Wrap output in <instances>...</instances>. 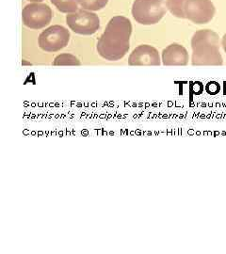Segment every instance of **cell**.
I'll use <instances>...</instances> for the list:
<instances>
[{"instance_id": "obj_1", "label": "cell", "mask_w": 226, "mask_h": 254, "mask_svg": "<svg viewBox=\"0 0 226 254\" xmlns=\"http://www.w3.org/2000/svg\"><path fill=\"white\" fill-rule=\"evenodd\" d=\"M132 25L125 16H115L109 20L106 30L97 43V52L105 60L116 62L127 55L130 47Z\"/></svg>"}, {"instance_id": "obj_2", "label": "cell", "mask_w": 226, "mask_h": 254, "mask_svg": "<svg viewBox=\"0 0 226 254\" xmlns=\"http://www.w3.org/2000/svg\"><path fill=\"white\" fill-rule=\"evenodd\" d=\"M220 37L210 29H202L194 33L191 39L192 65L219 66L223 64L220 52Z\"/></svg>"}, {"instance_id": "obj_3", "label": "cell", "mask_w": 226, "mask_h": 254, "mask_svg": "<svg viewBox=\"0 0 226 254\" xmlns=\"http://www.w3.org/2000/svg\"><path fill=\"white\" fill-rule=\"evenodd\" d=\"M165 0H135L132 6V15L136 21L145 26L158 23L166 14Z\"/></svg>"}, {"instance_id": "obj_4", "label": "cell", "mask_w": 226, "mask_h": 254, "mask_svg": "<svg viewBox=\"0 0 226 254\" xmlns=\"http://www.w3.org/2000/svg\"><path fill=\"white\" fill-rule=\"evenodd\" d=\"M66 23L71 30L80 35H92L100 27L98 15L86 9L69 13L66 16Z\"/></svg>"}, {"instance_id": "obj_5", "label": "cell", "mask_w": 226, "mask_h": 254, "mask_svg": "<svg viewBox=\"0 0 226 254\" xmlns=\"http://www.w3.org/2000/svg\"><path fill=\"white\" fill-rule=\"evenodd\" d=\"M70 32L63 26H52L44 30L39 36V46L45 52H58L68 45Z\"/></svg>"}, {"instance_id": "obj_6", "label": "cell", "mask_w": 226, "mask_h": 254, "mask_svg": "<svg viewBox=\"0 0 226 254\" xmlns=\"http://www.w3.org/2000/svg\"><path fill=\"white\" fill-rule=\"evenodd\" d=\"M52 16V9L43 3H30L22 10L23 23L31 29H41L46 27L51 22Z\"/></svg>"}, {"instance_id": "obj_7", "label": "cell", "mask_w": 226, "mask_h": 254, "mask_svg": "<svg viewBox=\"0 0 226 254\" xmlns=\"http://www.w3.org/2000/svg\"><path fill=\"white\" fill-rule=\"evenodd\" d=\"M216 9L211 0H187L185 3L186 18L197 25H205L214 18Z\"/></svg>"}, {"instance_id": "obj_8", "label": "cell", "mask_w": 226, "mask_h": 254, "mask_svg": "<svg viewBox=\"0 0 226 254\" xmlns=\"http://www.w3.org/2000/svg\"><path fill=\"white\" fill-rule=\"evenodd\" d=\"M128 64L131 66H159L160 58L154 47L144 45L133 50L129 56Z\"/></svg>"}, {"instance_id": "obj_9", "label": "cell", "mask_w": 226, "mask_h": 254, "mask_svg": "<svg viewBox=\"0 0 226 254\" xmlns=\"http://www.w3.org/2000/svg\"><path fill=\"white\" fill-rule=\"evenodd\" d=\"M162 63L166 66H185L189 63V53L184 46L172 44L163 50Z\"/></svg>"}, {"instance_id": "obj_10", "label": "cell", "mask_w": 226, "mask_h": 254, "mask_svg": "<svg viewBox=\"0 0 226 254\" xmlns=\"http://www.w3.org/2000/svg\"><path fill=\"white\" fill-rule=\"evenodd\" d=\"M57 9L64 13H73L78 10L77 0H50Z\"/></svg>"}, {"instance_id": "obj_11", "label": "cell", "mask_w": 226, "mask_h": 254, "mask_svg": "<svg viewBox=\"0 0 226 254\" xmlns=\"http://www.w3.org/2000/svg\"><path fill=\"white\" fill-rule=\"evenodd\" d=\"M187 0H167V9L170 10L173 16L177 18L185 19V3Z\"/></svg>"}, {"instance_id": "obj_12", "label": "cell", "mask_w": 226, "mask_h": 254, "mask_svg": "<svg viewBox=\"0 0 226 254\" xmlns=\"http://www.w3.org/2000/svg\"><path fill=\"white\" fill-rule=\"evenodd\" d=\"M77 2L83 9L96 11L104 9L107 6L109 0H77Z\"/></svg>"}, {"instance_id": "obj_13", "label": "cell", "mask_w": 226, "mask_h": 254, "mask_svg": "<svg viewBox=\"0 0 226 254\" xmlns=\"http://www.w3.org/2000/svg\"><path fill=\"white\" fill-rule=\"evenodd\" d=\"M80 64L78 59L71 54L59 55L53 63L55 66H79Z\"/></svg>"}, {"instance_id": "obj_14", "label": "cell", "mask_w": 226, "mask_h": 254, "mask_svg": "<svg viewBox=\"0 0 226 254\" xmlns=\"http://www.w3.org/2000/svg\"><path fill=\"white\" fill-rule=\"evenodd\" d=\"M222 46L224 47V49H225V51H226V33L223 37V41H222Z\"/></svg>"}, {"instance_id": "obj_15", "label": "cell", "mask_w": 226, "mask_h": 254, "mask_svg": "<svg viewBox=\"0 0 226 254\" xmlns=\"http://www.w3.org/2000/svg\"><path fill=\"white\" fill-rule=\"evenodd\" d=\"M27 1H30V2H34V3H40V2H42V1H44V0H27Z\"/></svg>"}]
</instances>
